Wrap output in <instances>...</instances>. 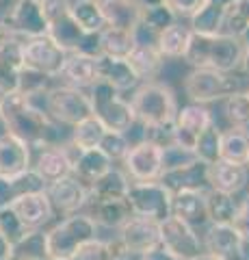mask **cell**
<instances>
[{
	"instance_id": "obj_1",
	"label": "cell",
	"mask_w": 249,
	"mask_h": 260,
	"mask_svg": "<svg viewBox=\"0 0 249 260\" xmlns=\"http://www.w3.org/2000/svg\"><path fill=\"white\" fill-rule=\"evenodd\" d=\"M0 126L5 133L18 137L28 143L33 150L42 145H57L61 143L59 126L46 115L44 109L33 104L22 91H9L0 100Z\"/></svg>"
},
{
	"instance_id": "obj_2",
	"label": "cell",
	"mask_w": 249,
	"mask_h": 260,
	"mask_svg": "<svg viewBox=\"0 0 249 260\" xmlns=\"http://www.w3.org/2000/svg\"><path fill=\"white\" fill-rule=\"evenodd\" d=\"M240 56H243V39L240 37L226 35V32H217V35L193 32L182 59L193 70L234 72L238 70Z\"/></svg>"
},
{
	"instance_id": "obj_3",
	"label": "cell",
	"mask_w": 249,
	"mask_h": 260,
	"mask_svg": "<svg viewBox=\"0 0 249 260\" xmlns=\"http://www.w3.org/2000/svg\"><path fill=\"white\" fill-rule=\"evenodd\" d=\"M130 107L134 113V121L146 128V133L169 130L178 113V102H175L171 87L154 83V80H146L134 87Z\"/></svg>"
},
{
	"instance_id": "obj_4",
	"label": "cell",
	"mask_w": 249,
	"mask_h": 260,
	"mask_svg": "<svg viewBox=\"0 0 249 260\" xmlns=\"http://www.w3.org/2000/svg\"><path fill=\"white\" fill-rule=\"evenodd\" d=\"M98 237V225L85 213L67 215L46 230V251L50 260H67L85 241Z\"/></svg>"
},
{
	"instance_id": "obj_5",
	"label": "cell",
	"mask_w": 249,
	"mask_h": 260,
	"mask_svg": "<svg viewBox=\"0 0 249 260\" xmlns=\"http://www.w3.org/2000/svg\"><path fill=\"white\" fill-rule=\"evenodd\" d=\"M122 91L111 87L104 80H95L89 87V102H91V115L100 119V124L106 130H115V133H128L136 121L130 102L124 100Z\"/></svg>"
},
{
	"instance_id": "obj_6",
	"label": "cell",
	"mask_w": 249,
	"mask_h": 260,
	"mask_svg": "<svg viewBox=\"0 0 249 260\" xmlns=\"http://www.w3.org/2000/svg\"><path fill=\"white\" fill-rule=\"evenodd\" d=\"M44 111L54 124L72 128L91 115V102L85 89L61 85L50 87L44 93Z\"/></svg>"
},
{
	"instance_id": "obj_7",
	"label": "cell",
	"mask_w": 249,
	"mask_h": 260,
	"mask_svg": "<svg viewBox=\"0 0 249 260\" xmlns=\"http://www.w3.org/2000/svg\"><path fill=\"white\" fill-rule=\"evenodd\" d=\"M236 91H240V80L232 72L193 70L184 80V93L195 104L226 100Z\"/></svg>"
},
{
	"instance_id": "obj_8",
	"label": "cell",
	"mask_w": 249,
	"mask_h": 260,
	"mask_svg": "<svg viewBox=\"0 0 249 260\" xmlns=\"http://www.w3.org/2000/svg\"><path fill=\"white\" fill-rule=\"evenodd\" d=\"M171 191L160 182V180H150V182H134L130 184L126 195V202L130 206L132 215L154 219V221H163L171 215Z\"/></svg>"
},
{
	"instance_id": "obj_9",
	"label": "cell",
	"mask_w": 249,
	"mask_h": 260,
	"mask_svg": "<svg viewBox=\"0 0 249 260\" xmlns=\"http://www.w3.org/2000/svg\"><path fill=\"white\" fill-rule=\"evenodd\" d=\"M20 56L22 65L35 72H42L48 78L61 76V70L65 65L67 52L61 46H57L48 35L28 37L20 42Z\"/></svg>"
},
{
	"instance_id": "obj_10",
	"label": "cell",
	"mask_w": 249,
	"mask_h": 260,
	"mask_svg": "<svg viewBox=\"0 0 249 260\" xmlns=\"http://www.w3.org/2000/svg\"><path fill=\"white\" fill-rule=\"evenodd\" d=\"M122 162L126 176L132 178L134 182L158 180L163 174V145L154 139H141L128 148Z\"/></svg>"
},
{
	"instance_id": "obj_11",
	"label": "cell",
	"mask_w": 249,
	"mask_h": 260,
	"mask_svg": "<svg viewBox=\"0 0 249 260\" xmlns=\"http://www.w3.org/2000/svg\"><path fill=\"white\" fill-rule=\"evenodd\" d=\"M3 22L20 39L48 35V18L42 0H15Z\"/></svg>"
},
{
	"instance_id": "obj_12",
	"label": "cell",
	"mask_w": 249,
	"mask_h": 260,
	"mask_svg": "<svg viewBox=\"0 0 249 260\" xmlns=\"http://www.w3.org/2000/svg\"><path fill=\"white\" fill-rule=\"evenodd\" d=\"M158 228H160V245L167 247L178 258L189 260L204 251V243L199 239V232L189 223H184L182 219L169 215L158 223Z\"/></svg>"
},
{
	"instance_id": "obj_13",
	"label": "cell",
	"mask_w": 249,
	"mask_h": 260,
	"mask_svg": "<svg viewBox=\"0 0 249 260\" xmlns=\"http://www.w3.org/2000/svg\"><path fill=\"white\" fill-rule=\"evenodd\" d=\"M30 169H35L37 176L48 184L72 176V148L69 143L57 145H42L33 150V162Z\"/></svg>"
},
{
	"instance_id": "obj_14",
	"label": "cell",
	"mask_w": 249,
	"mask_h": 260,
	"mask_svg": "<svg viewBox=\"0 0 249 260\" xmlns=\"http://www.w3.org/2000/svg\"><path fill=\"white\" fill-rule=\"evenodd\" d=\"M202 243L208 254L219 260H247L245 234L234 223H210Z\"/></svg>"
},
{
	"instance_id": "obj_15",
	"label": "cell",
	"mask_w": 249,
	"mask_h": 260,
	"mask_svg": "<svg viewBox=\"0 0 249 260\" xmlns=\"http://www.w3.org/2000/svg\"><path fill=\"white\" fill-rule=\"evenodd\" d=\"M210 124H212L210 111H208L204 104L191 102L187 107L178 109V113H175V119L171 124V141L182 145V148L193 150L197 137Z\"/></svg>"
},
{
	"instance_id": "obj_16",
	"label": "cell",
	"mask_w": 249,
	"mask_h": 260,
	"mask_svg": "<svg viewBox=\"0 0 249 260\" xmlns=\"http://www.w3.org/2000/svg\"><path fill=\"white\" fill-rule=\"evenodd\" d=\"M46 195L52 204L54 215L67 217V215L85 210L87 198H89V186H85L74 176H67V178H61V180L48 184Z\"/></svg>"
},
{
	"instance_id": "obj_17",
	"label": "cell",
	"mask_w": 249,
	"mask_h": 260,
	"mask_svg": "<svg viewBox=\"0 0 249 260\" xmlns=\"http://www.w3.org/2000/svg\"><path fill=\"white\" fill-rule=\"evenodd\" d=\"M171 215L182 219L191 228L210 225L208 219V206H206V189H180L171 195Z\"/></svg>"
},
{
	"instance_id": "obj_18",
	"label": "cell",
	"mask_w": 249,
	"mask_h": 260,
	"mask_svg": "<svg viewBox=\"0 0 249 260\" xmlns=\"http://www.w3.org/2000/svg\"><path fill=\"white\" fill-rule=\"evenodd\" d=\"M128 251L134 254H143L160 243V228L158 221L146 217L132 215L128 221L119 228V239H117Z\"/></svg>"
},
{
	"instance_id": "obj_19",
	"label": "cell",
	"mask_w": 249,
	"mask_h": 260,
	"mask_svg": "<svg viewBox=\"0 0 249 260\" xmlns=\"http://www.w3.org/2000/svg\"><path fill=\"white\" fill-rule=\"evenodd\" d=\"M9 208L28 230H46V225L50 223L54 217V210H52V204H50V200H48L46 191H35V193L22 195Z\"/></svg>"
},
{
	"instance_id": "obj_20",
	"label": "cell",
	"mask_w": 249,
	"mask_h": 260,
	"mask_svg": "<svg viewBox=\"0 0 249 260\" xmlns=\"http://www.w3.org/2000/svg\"><path fill=\"white\" fill-rule=\"evenodd\" d=\"M249 182V169L240 162H230L219 158L206 169V184L215 191L238 195Z\"/></svg>"
},
{
	"instance_id": "obj_21",
	"label": "cell",
	"mask_w": 249,
	"mask_h": 260,
	"mask_svg": "<svg viewBox=\"0 0 249 260\" xmlns=\"http://www.w3.org/2000/svg\"><path fill=\"white\" fill-rule=\"evenodd\" d=\"M111 167H113V160H111L100 148H91V150H74L72 148V176L83 182L85 186L93 184L100 176L106 174Z\"/></svg>"
},
{
	"instance_id": "obj_22",
	"label": "cell",
	"mask_w": 249,
	"mask_h": 260,
	"mask_svg": "<svg viewBox=\"0 0 249 260\" xmlns=\"http://www.w3.org/2000/svg\"><path fill=\"white\" fill-rule=\"evenodd\" d=\"M33 148L9 133H0V176H15L30 169Z\"/></svg>"
},
{
	"instance_id": "obj_23",
	"label": "cell",
	"mask_w": 249,
	"mask_h": 260,
	"mask_svg": "<svg viewBox=\"0 0 249 260\" xmlns=\"http://www.w3.org/2000/svg\"><path fill=\"white\" fill-rule=\"evenodd\" d=\"M61 78L65 85L76 89H89L98 80V56L83 52H67L65 65L61 70Z\"/></svg>"
},
{
	"instance_id": "obj_24",
	"label": "cell",
	"mask_w": 249,
	"mask_h": 260,
	"mask_svg": "<svg viewBox=\"0 0 249 260\" xmlns=\"http://www.w3.org/2000/svg\"><path fill=\"white\" fill-rule=\"evenodd\" d=\"M98 80H104L117 91H130L141 83L139 76L134 74L130 63L126 59H117V56H98Z\"/></svg>"
},
{
	"instance_id": "obj_25",
	"label": "cell",
	"mask_w": 249,
	"mask_h": 260,
	"mask_svg": "<svg viewBox=\"0 0 249 260\" xmlns=\"http://www.w3.org/2000/svg\"><path fill=\"white\" fill-rule=\"evenodd\" d=\"M35 191H46V182L35 169H26L15 176H0V208L11 206L18 198Z\"/></svg>"
},
{
	"instance_id": "obj_26",
	"label": "cell",
	"mask_w": 249,
	"mask_h": 260,
	"mask_svg": "<svg viewBox=\"0 0 249 260\" xmlns=\"http://www.w3.org/2000/svg\"><path fill=\"white\" fill-rule=\"evenodd\" d=\"M100 11L104 15L106 26L134 30V26L141 20V3L139 0H98Z\"/></svg>"
},
{
	"instance_id": "obj_27",
	"label": "cell",
	"mask_w": 249,
	"mask_h": 260,
	"mask_svg": "<svg viewBox=\"0 0 249 260\" xmlns=\"http://www.w3.org/2000/svg\"><path fill=\"white\" fill-rule=\"evenodd\" d=\"M232 0H204L202 7L191 15V30L199 35H217L223 28V20Z\"/></svg>"
},
{
	"instance_id": "obj_28",
	"label": "cell",
	"mask_w": 249,
	"mask_h": 260,
	"mask_svg": "<svg viewBox=\"0 0 249 260\" xmlns=\"http://www.w3.org/2000/svg\"><path fill=\"white\" fill-rule=\"evenodd\" d=\"M130 180L126 172L111 167L106 174L100 176L93 184H89V198L87 202H113V200H126Z\"/></svg>"
},
{
	"instance_id": "obj_29",
	"label": "cell",
	"mask_w": 249,
	"mask_h": 260,
	"mask_svg": "<svg viewBox=\"0 0 249 260\" xmlns=\"http://www.w3.org/2000/svg\"><path fill=\"white\" fill-rule=\"evenodd\" d=\"M85 208H89V215L95 225L109 228V230H119L128 219L132 217V210L126 200H113V202H87Z\"/></svg>"
},
{
	"instance_id": "obj_30",
	"label": "cell",
	"mask_w": 249,
	"mask_h": 260,
	"mask_svg": "<svg viewBox=\"0 0 249 260\" xmlns=\"http://www.w3.org/2000/svg\"><path fill=\"white\" fill-rule=\"evenodd\" d=\"M126 61L130 63V68L134 70V74L139 76L141 83H146V80L156 78L160 68H163L165 56L158 52L156 44H136L134 42L132 52L126 56Z\"/></svg>"
},
{
	"instance_id": "obj_31",
	"label": "cell",
	"mask_w": 249,
	"mask_h": 260,
	"mask_svg": "<svg viewBox=\"0 0 249 260\" xmlns=\"http://www.w3.org/2000/svg\"><path fill=\"white\" fill-rule=\"evenodd\" d=\"M193 30L191 26L182 22H173L167 28H163L156 37V48L158 52L165 56V59H182L184 52L189 48Z\"/></svg>"
},
{
	"instance_id": "obj_32",
	"label": "cell",
	"mask_w": 249,
	"mask_h": 260,
	"mask_svg": "<svg viewBox=\"0 0 249 260\" xmlns=\"http://www.w3.org/2000/svg\"><path fill=\"white\" fill-rule=\"evenodd\" d=\"M20 37H15L0 50V95L18 89V74L22 70L20 56Z\"/></svg>"
},
{
	"instance_id": "obj_33",
	"label": "cell",
	"mask_w": 249,
	"mask_h": 260,
	"mask_svg": "<svg viewBox=\"0 0 249 260\" xmlns=\"http://www.w3.org/2000/svg\"><path fill=\"white\" fill-rule=\"evenodd\" d=\"M206 169H208L206 162L197 160L195 165H191V167L175 169V172L163 174V176L158 178V180L163 182L171 193H173V191H180V189H204Z\"/></svg>"
},
{
	"instance_id": "obj_34",
	"label": "cell",
	"mask_w": 249,
	"mask_h": 260,
	"mask_svg": "<svg viewBox=\"0 0 249 260\" xmlns=\"http://www.w3.org/2000/svg\"><path fill=\"white\" fill-rule=\"evenodd\" d=\"M221 158L247 165V158H249V130L247 128L232 126L226 133H221Z\"/></svg>"
},
{
	"instance_id": "obj_35",
	"label": "cell",
	"mask_w": 249,
	"mask_h": 260,
	"mask_svg": "<svg viewBox=\"0 0 249 260\" xmlns=\"http://www.w3.org/2000/svg\"><path fill=\"white\" fill-rule=\"evenodd\" d=\"M134 48V35L130 30L104 26L100 30V52L104 56H117V59H126Z\"/></svg>"
},
{
	"instance_id": "obj_36",
	"label": "cell",
	"mask_w": 249,
	"mask_h": 260,
	"mask_svg": "<svg viewBox=\"0 0 249 260\" xmlns=\"http://www.w3.org/2000/svg\"><path fill=\"white\" fill-rule=\"evenodd\" d=\"M69 15L85 32H100L106 26L98 0H69Z\"/></svg>"
},
{
	"instance_id": "obj_37",
	"label": "cell",
	"mask_w": 249,
	"mask_h": 260,
	"mask_svg": "<svg viewBox=\"0 0 249 260\" xmlns=\"http://www.w3.org/2000/svg\"><path fill=\"white\" fill-rule=\"evenodd\" d=\"M106 128L100 124V119H95L93 115H89L87 119L78 121L76 126H72L69 133V145L74 150H91V148H100V141Z\"/></svg>"
},
{
	"instance_id": "obj_38",
	"label": "cell",
	"mask_w": 249,
	"mask_h": 260,
	"mask_svg": "<svg viewBox=\"0 0 249 260\" xmlns=\"http://www.w3.org/2000/svg\"><path fill=\"white\" fill-rule=\"evenodd\" d=\"M206 206H208V219L210 223H234L238 200L236 195L221 193V191H206Z\"/></svg>"
},
{
	"instance_id": "obj_39",
	"label": "cell",
	"mask_w": 249,
	"mask_h": 260,
	"mask_svg": "<svg viewBox=\"0 0 249 260\" xmlns=\"http://www.w3.org/2000/svg\"><path fill=\"white\" fill-rule=\"evenodd\" d=\"M193 152H195L197 160L206 162V165H212V162H217L221 158V130L217 128L215 121L206 130H202V135H199L197 141H195Z\"/></svg>"
},
{
	"instance_id": "obj_40",
	"label": "cell",
	"mask_w": 249,
	"mask_h": 260,
	"mask_svg": "<svg viewBox=\"0 0 249 260\" xmlns=\"http://www.w3.org/2000/svg\"><path fill=\"white\" fill-rule=\"evenodd\" d=\"M221 32L243 39L249 32V0H232Z\"/></svg>"
},
{
	"instance_id": "obj_41",
	"label": "cell",
	"mask_w": 249,
	"mask_h": 260,
	"mask_svg": "<svg viewBox=\"0 0 249 260\" xmlns=\"http://www.w3.org/2000/svg\"><path fill=\"white\" fill-rule=\"evenodd\" d=\"M197 162L195 152L189 150V148H182L178 143H165L163 145V174L167 172H175V169H184V167H191ZM160 174V176H163Z\"/></svg>"
},
{
	"instance_id": "obj_42",
	"label": "cell",
	"mask_w": 249,
	"mask_h": 260,
	"mask_svg": "<svg viewBox=\"0 0 249 260\" xmlns=\"http://www.w3.org/2000/svg\"><path fill=\"white\" fill-rule=\"evenodd\" d=\"M223 115L230 121L232 126H249V98L247 93H232L226 98V104H223Z\"/></svg>"
},
{
	"instance_id": "obj_43",
	"label": "cell",
	"mask_w": 249,
	"mask_h": 260,
	"mask_svg": "<svg viewBox=\"0 0 249 260\" xmlns=\"http://www.w3.org/2000/svg\"><path fill=\"white\" fill-rule=\"evenodd\" d=\"M141 24H146L148 28H152L154 32H160L163 28H167L169 24L175 22V13L167 7L165 3L160 5H152V7H143L141 9Z\"/></svg>"
},
{
	"instance_id": "obj_44",
	"label": "cell",
	"mask_w": 249,
	"mask_h": 260,
	"mask_svg": "<svg viewBox=\"0 0 249 260\" xmlns=\"http://www.w3.org/2000/svg\"><path fill=\"white\" fill-rule=\"evenodd\" d=\"M113 258V241L91 239L85 241L67 260H111Z\"/></svg>"
},
{
	"instance_id": "obj_45",
	"label": "cell",
	"mask_w": 249,
	"mask_h": 260,
	"mask_svg": "<svg viewBox=\"0 0 249 260\" xmlns=\"http://www.w3.org/2000/svg\"><path fill=\"white\" fill-rule=\"evenodd\" d=\"M50 78L42 72H35L30 68H24L20 70L18 74V91H22L24 95H33V93H42V91H48L50 89Z\"/></svg>"
},
{
	"instance_id": "obj_46",
	"label": "cell",
	"mask_w": 249,
	"mask_h": 260,
	"mask_svg": "<svg viewBox=\"0 0 249 260\" xmlns=\"http://www.w3.org/2000/svg\"><path fill=\"white\" fill-rule=\"evenodd\" d=\"M128 148H130V141H128L126 133H115V130H106L100 141V150L106 154L111 160H122L126 156Z\"/></svg>"
},
{
	"instance_id": "obj_47",
	"label": "cell",
	"mask_w": 249,
	"mask_h": 260,
	"mask_svg": "<svg viewBox=\"0 0 249 260\" xmlns=\"http://www.w3.org/2000/svg\"><path fill=\"white\" fill-rule=\"evenodd\" d=\"M0 232L5 234L7 241H9L11 245H15V243L26 237L30 230L20 221L18 217H15L13 210L7 206V208H0Z\"/></svg>"
},
{
	"instance_id": "obj_48",
	"label": "cell",
	"mask_w": 249,
	"mask_h": 260,
	"mask_svg": "<svg viewBox=\"0 0 249 260\" xmlns=\"http://www.w3.org/2000/svg\"><path fill=\"white\" fill-rule=\"evenodd\" d=\"M204 0H165V5L175 13V18H191Z\"/></svg>"
},
{
	"instance_id": "obj_49",
	"label": "cell",
	"mask_w": 249,
	"mask_h": 260,
	"mask_svg": "<svg viewBox=\"0 0 249 260\" xmlns=\"http://www.w3.org/2000/svg\"><path fill=\"white\" fill-rule=\"evenodd\" d=\"M234 225L245 234V237H249V193L245 195V200L238 202V210H236V217H234Z\"/></svg>"
},
{
	"instance_id": "obj_50",
	"label": "cell",
	"mask_w": 249,
	"mask_h": 260,
	"mask_svg": "<svg viewBox=\"0 0 249 260\" xmlns=\"http://www.w3.org/2000/svg\"><path fill=\"white\" fill-rule=\"evenodd\" d=\"M141 260H182V258H178L175 254H171L167 247H163L158 243L156 247H152V249H148V251H143L141 254Z\"/></svg>"
},
{
	"instance_id": "obj_51",
	"label": "cell",
	"mask_w": 249,
	"mask_h": 260,
	"mask_svg": "<svg viewBox=\"0 0 249 260\" xmlns=\"http://www.w3.org/2000/svg\"><path fill=\"white\" fill-rule=\"evenodd\" d=\"M245 37H247V39L243 42V56H240L238 68H240V72H243L245 76H249V32H247Z\"/></svg>"
},
{
	"instance_id": "obj_52",
	"label": "cell",
	"mask_w": 249,
	"mask_h": 260,
	"mask_svg": "<svg viewBox=\"0 0 249 260\" xmlns=\"http://www.w3.org/2000/svg\"><path fill=\"white\" fill-rule=\"evenodd\" d=\"M11 243L7 241V237L0 232V260H9L11 258Z\"/></svg>"
},
{
	"instance_id": "obj_53",
	"label": "cell",
	"mask_w": 249,
	"mask_h": 260,
	"mask_svg": "<svg viewBox=\"0 0 249 260\" xmlns=\"http://www.w3.org/2000/svg\"><path fill=\"white\" fill-rule=\"evenodd\" d=\"M11 39H13V32L9 30V26H7L3 20H0V50H3V48L11 42Z\"/></svg>"
},
{
	"instance_id": "obj_54",
	"label": "cell",
	"mask_w": 249,
	"mask_h": 260,
	"mask_svg": "<svg viewBox=\"0 0 249 260\" xmlns=\"http://www.w3.org/2000/svg\"><path fill=\"white\" fill-rule=\"evenodd\" d=\"M189 260H219V258H215L212 254H208V251H202V254H197V256H193Z\"/></svg>"
},
{
	"instance_id": "obj_55",
	"label": "cell",
	"mask_w": 249,
	"mask_h": 260,
	"mask_svg": "<svg viewBox=\"0 0 249 260\" xmlns=\"http://www.w3.org/2000/svg\"><path fill=\"white\" fill-rule=\"evenodd\" d=\"M245 93H247V98H249V89H247V91H245Z\"/></svg>"
},
{
	"instance_id": "obj_56",
	"label": "cell",
	"mask_w": 249,
	"mask_h": 260,
	"mask_svg": "<svg viewBox=\"0 0 249 260\" xmlns=\"http://www.w3.org/2000/svg\"><path fill=\"white\" fill-rule=\"evenodd\" d=\"M247 169H249V158H247Z\"/></svg>"
},
{
	"instance_id": "obj_57",
	"label": "cell",
	"mask_w": 249,
	"mask_h": 260,
	"mask_svg": "<svg viewBox=\"0 0 249 260\" xmlns=\"http://www.w3.org/2000/svg\"><path fill=\"white\" fill-rule=\"evenodd\" d=\"M0 100H3V95H0Z\"/></svg>"
},
{
	"instance_id": "obj_58",
	"label": "cell",
	"mask_w": 249,
	"mask_h": 260,
	"mask_svg": "<svg viewBox=\"0 0 249 260\" xmlns=\"http://www.w3.org/2000/svg\"><path fill=\"white\" fill-rule=\"evenodd\" d=\"M48 260H50V258H48Z\"/></svg>"
}]
</instances>
